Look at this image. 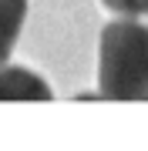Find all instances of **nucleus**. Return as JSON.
Instances as JSON below:
<instances>
[{
    "mask_svg": "<svg viewBox=\"0 0 148 151\" xmlns=\"http://www.w3.org/2000/svg\"><path fill=\"white\" fill-rule=\"evenodd\" d=\"M98 97L148 101V24L115 20L101 30Z\"/></svg>",
    "mask_w": 148,
    "mask_h": 151,
    "instance_id": "f257e3e1",
    "label": "nucleus"
},
{
    "mask_svg": "<svg viewBox=\"0 0 148 151\" xmlns=\"http://www.w3.org/2000/svg\"><path fill=\"white\" fill-rule=\"evenodd\" d=\"M0 101H51V87L27 67L0 64Z\"/></svg>",
    "mask_w": 148,
    "mask_h": 151,
    "instance_id": "f03ea898",
    "label": "nucleus"
},
{
    "mask_svg": "<svg viewBox=\"0 0 148 151\" xmlns=\"http://www.w3.org/2000/svg\"><path fill=\"white\" fill-rule=\"evenodd\" d=\"M27 20V0H0V64H7L10 50Z\"/></svg>",
    "mask_w": 148,
    "mask_h": 151,
    "instance_id": "7ed1b4c3",
    "label": "nucleus"
},
{
    "mask_svg": "<svg viewBox=\"0 0 148 151\" xmlns=\"http://www.w3.org/2000/svg\"><path fill=\"white\" fill-rule=\"evenodd\" d=\"M101 4L121 17H148V0H101Z\"/></svg>",
    "mask_w": 148,
    "mask_h": 151,
    "instance_id": "20e7f679",
    "label": "nucleus"
}]
</instances>
